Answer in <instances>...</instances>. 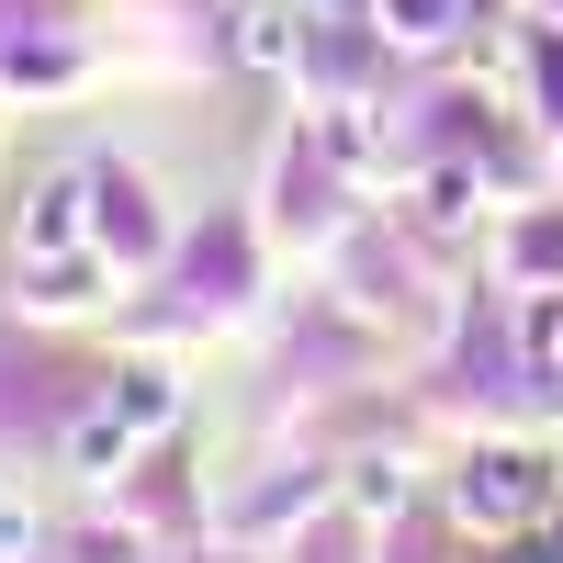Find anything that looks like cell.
<instances>
[{"mask_svg":"<svg viewBox=\"0 0 563 563\" xmlns=\"http://www.w3.org/2000/svg\"><path fill=\"white\" fill-rule=\"evenodd\" d=\"M462 507H474V519H530V507H541V462H530V451H496V462H474Z\"/></svg>","mask_w":563,"mask_h":563,"instance_id":"6da1fadb","label":"cell"},{"mask_svg":"<svg viewBox=\"0 0 563 563\" xmlns=\"http://www.w3.org/2000/svg\"><path fill=\"white\" fill-rule=\"evenodd\" d=\"M23 238H34V249H68V238H79V180H57V192H45V214L23 225Z\"/></svg>","mask_w":563,"mask_h":563,"instance_id":"7a4b0ae2","label":"cell"}]
</instances>
